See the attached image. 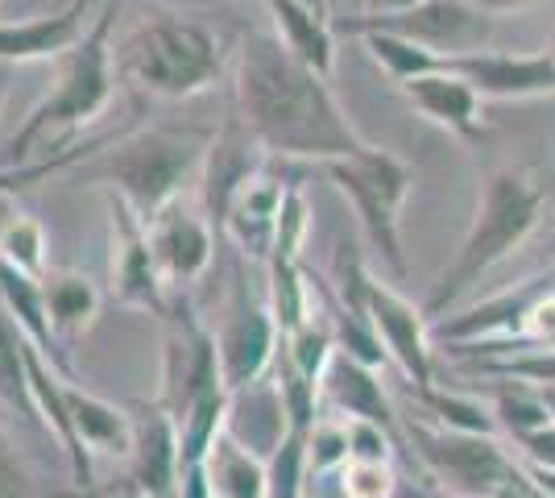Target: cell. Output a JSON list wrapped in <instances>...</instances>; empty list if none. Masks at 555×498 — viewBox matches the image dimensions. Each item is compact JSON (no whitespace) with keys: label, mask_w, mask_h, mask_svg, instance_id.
Masks as SVG:
<instances>
[{"label":"cell","mask_w":555,"mask_h":498,"mask_svg":"<svg viewBox=\"0 0 555 498\" xmlns=\"http://www.w3.org/2000/svg\"><path fill=\"white\" fill-rule=\"evenodd\" d=\"M236 104L241 120L266 154L282 158H352L370 142L352 129L324 75L299 63L278 34H245L236 54Z\"/></svg>","instance_id":"cell-1"},{"label":"cell","mask_w":555,"mask_h":498,"mask_svg":"<svg viewBox=\"0 0 555 498\" xmlns=\"http://www.w3.org/2000/svg\"><path fill=\"white\" fill-rule=\"evenodd\" d=\"M543 200H547V191H543V183H534L531 175H522V170H489L461 254L443 270L440 283L431 286V295L423 304L427 324H436L468 286L481 283V274H489L498 261L509 258L522 241L531 238V229L539 225V213H543Z\"/></svg>","instance_id":"cell-2"},{"label":"cell","mask_w":555,"mask_h":498,"mask_svg":"<svg viewBox=\"0 0 555 498\" xmlns=\"http://www.w3.org/2000/svg\"><path fill=\"white\" fill-rule=\"evenodd\" d=\"M116 75L145 95L186 100L208 92L224 72L220 34L179 13H150L113 50Z\"/></svg>","instance_id":"cell-3"},{"label":"cell","mask_w":555,"mask_h":498,"mask_svg":"<svg viewBox=\"0 0 555 498\" xmlns=\"http://www.w3.org/2000/svg\"><path fill=\"white\" fill-rule=\"evenodd\" d=\"M116 13H120V0H104L100 13L92 17V29L83 34V42L63 54L54 92L25 117L17 138L9 142V166L13 163L25 166V158L38 145L50 150V142L79 133L83 125H92L108 108V100H113V75H116L108 38H113Z\"/></svg>","instance_id":"cell-4"},{"label":"cell","mask_w":555,"mask_h":498,"mask_svg":"<svg viewBox=\"0 0 555 498\" xmlns=\"http://www.w3.org/2000/svg\"><path fill=\"white\" fill-rule=\"evenodd\" d=\"M204 158H208V138L179 129H145L104 150L92 166H83V175L104 179L113 195H120L150 225L166 204L179 200L183 183Z\"/></svg>","instance_id":"cell-5"},{"label":"cell","mask_w":555,"mask_h":498,"mask_svg":"<svg viewBox=\"0 0 555 498\" xmlns=\"http://www.w3.org/2000/svg\"><path fill=\"white\" fill-rule=\"evenodd\" d=\"M327 179L345 191L357 208L361 233L370 238V245L390 261V270L402 279L406 274V254H402V204L411 195L415 170L393 158L390 150H361L352 158H332L320 163Z\"/></svg>","instance_id":"cell-6"},{"label":"cell","mask_w":555,"mask_h":498,"mask_svg":"<svg viewBox=\"0 0 555 498\" xmlns=\"http://www.w3.org/2000/svg\"><path fill=\"white\" fill-rule=\"evenodd\" d=\"M336 29L357 34V38L361 34H398L440 59H461V54L486 50L493 17L468 0H423L402 13H357V17L336 22Z\"/></svg>","instance_id":"cell-7"},{"label":"cell","mask_w":555,"mask_h":498,"mask_svg":"<svg viewBox=\"0 0 555 498\" xmlns=\"http://www.w3.org/2000/svg\"><path fill=\"white\" fill-rule=\"evenodd\" d=\"M216 349H220V374L229 391H245L266 379V370L274 366L282 349V329H278L274 311L270 304L249 295L241 274L232 286V304L216 336Z\"/></svg>","instance_id":"cell-8"},{"label":"cell","mask_w":555,"mask_h":498,"mask_svg":"<svg viewBox=\"0 0 555 498\" xmlns=\"http://www.w3.org/2000/svg\"><path fill=\"white\" fill-rule=\"evenodd\" d=\"M183 445L179 420L158 399L133 407V449L125 457L120 495L129 498H179Z\"/></svg>","instance_id":"cell-9"},{"label":"cell","mask_w":555,"mask_h":498,"mask_svg":"<svg viewBox=\"0 0 555 498\" xmlns=\"http://www.w3.org/2000/svg\"><path fill=\"white\" fill-rule=\"evenodd\" d=\"M220 349H216V332H208L191 311H175L170 332H166V354H163V395L158 404L183 420L186 407L195 404L204 391L220 386Z\"/></svg>","instance_id":"cell-10"},{"label":"cell","mask_w":555,"mask_h":498,"mask_svg":"<svg viewBox=\"0 0 555 498\" xmlns=\"http://www.w3.org/2000/svg\"><path fill=\"white\" fill-rule=\"evenodd\" d=\"M113 208V295L116 304L166 316V279L150 245V229L120 195H108Z\"/></svg>","instance_id":"cell-11"},{"label":"cell","mask_w":555,"mask_h":498,"mask_svg":"<svg viewBox=\"0 0 555 498\" xmlns=\"http://www.w3.org/2000/svg\"><path fill=\"white\" fill-rule=\"evenodd\" d=\"M365 311L382 336L386 354L398 361V370L415 382V391L436 386V361H431V324L423 308H415L406 295H398L390 283H377L370 274L365 283Z\"/></svg>","instance_id":"cell-12"},{"label":"cell","mask_w":555,"mask_h":498,"mask_svg":"<svg viewBox=\"0 0 555 498\" xmlns=\"http://www.w3.org/2000/svg\"><path fill=\"white\" fill-rule=\"evenodd\" d=\"M448 72H456L481 95V100H522V95L555 92V59L552 50L539 54H498V50H477L448 59Z\"/></svg>","instance_id":"cell-13"},{"label":"cell","mask_w":555,"mask_h":498,"mask_svg":"<svg viewBox=\"0 0 555 498\" xmlns=\"http://www.w3.org/2000/svg\"><path fill=\"white\" fill-rule=\"evenodd\" d=\"M145 229H150V245H154V258H158L166 286L195 283L208 270L211 250H216L211 245V225L191 204H183V200L166 204Z\"/></svg>","instance_id":"cell-14"},{"label":"cell","mask_w":555,"mask_h":498,"mask_svg":"<svg viewBox=\"0 0 555 498\" xmlns=\"http://www.w3.org/2000/svg\"><path fill=\"white\" fill-rule=\"evenodd\" d=\"M95 0H70L67 9L47 13V17H29V22H0V63H38V59H63L67 50L83 42V34L92 29Z\"/></svg>","instance_id":"cell-15"},{"label":"cell","mask_w":555,"mask_h":498,"mask_svg":"<svg viewBox=\"0 0 555 498\" xmlns=\"http://www.w3.org/2000/svg\"><path fill=\"white\" fill-rule=\"evenodd\" d=\"M291 432V416H286V399L274 379H261L245 391H232L229 399V424L224 436L245 452H254L257 461H270L274 449Z\"/></svg>","instance_id":"cell-16"},{"label":"cell","mask_w":555,"mask_h":498,"mask_svg":"<svg viewBox=\"0 0 555 498\" xmlns=\"http://www.w3.org/2000/svg\"><path fill=\"white\" fill-rule=\"evenodd\" d=\"M266 170V150L254 133L245 129V120H232L229 129L208 145V183H204V204L216 225H224L229 204L236 191L245 188L254 175Z\"/></svg>","instance_id":"cell-17"},{"label":"cell","mask_w":555,"mask_h":498,"mask_svg":"<svg viewBox=\"0 0 555 498\" xmlns=\"http://www.w3.org/2000/svg\"><path fill=\"white\" fill-rule=\"evenodd\" d=\"M286 191L270 170L254 175L245 188L236 191V200L229 204L224 216V229L229 238L249 254V258H270L278 238V220H282V204H286Z\"/></svg>","instance_id":"cell-18"},{"label":"cell","mask_w":555,"mask_h":498,"mask_svg":"<svg viewBox=\"0 0 555 498\" xmlns=\"http://www.w3.org/2000/svg\"><path fill=\"white\" fill-rule=\"evenodd\" d=\"M402 95L415 104L427 120H436L440 129L456 133L464 142L481 138V95L473 92L456 72H436L402 84Z\"/></svg>","instance_id":"cell-19"},{"label":"cell","mask_w":555,"mask_h":498,"mask_svg":"<svg viewBox=\"0 0 555 498\" xmlns=\"http://www.w3.org/2000/svg\"><path fill=\"white\" fill-rule=\"evenodd\" d=\"M0 304L17 320V329L25 332V341L47 357L54 370H63L70 379V361H67V354H63V345H59V332L50 324L47 286H42V279H34V274H25L17 266H4V261H0Z\"/></svg>","instance_id":"cell-20"},{"label":"cell","mask_w":555,"mask_h":498,"mask_svg":"<svg viewBox=\"0 0 555 498\" xmlns=\"http://www.w3.org/2000/svg\"><path fill=\"white\" fill-rule=\"evenodd\" d=\"M67 411L75 436H79V445L88 449L92 461L95 457H120V461L129 457V449H133V411L108 404L92 391L75 386V382H67Z\"/></svg>","instance_id":"cell-21"},{"label":"cell","mask_w":555,"mask_h":498,"mask_svg":"<svg viewBox=\"0 0 555 498\" xmlns=\"http://www.w3.org/2000/svg\"><path fill=\"white\" fill-rule=\"evenodd\" d=\"M266 4H270V17H274L278 38L286 42V50L315 75L332 79L336 34H332V22L320 13V4H311V0H266Z\"/></svg>","instance_id":"cell-22"},{"label":"cell","mask_w":555,"mask_h":498,"mask_svg":"<svg viewBox=\"0 0 555 498\" xmlns=\"http://www.w3.org/2000/svg\"><path fill=\"white\" fill-rule=\"evenodd\" d=\"M320 391H324L327 404L336 407L345 420H370V424H382V427H390V432L398 427V416H393L390 399H386V391H382V382H377V370L352 361V357H345V354L332 357Z\"/></svg>","instance_id":"cell-23"},{"label":"cell","mask_w":555,"mask_h":498,"mask_svg":"<svg viewBox=\"0 0 555 498\" xmlns=\"http://www.w3.org/2000/svg\"><path fill=\"white\" fill-rule=\"evenodd\" d=\"M0 407L22 416L25 424L42 427L34 391H29V341L17 329V320L4 311V304H0Z\"/></svg>","instance_id":"cell-24"},{"label":"cell","mask_w":555,"mask_h":498,"mask_svg":"<svg viewBox=\"0 0 555 498\" xmlns=\"http://www.w3.org/2000/svg\"><path fill=\"white\" fill-rule=\"evenodd\" d=\"M47 286V311L50 324L59 336H75V332L92 329L95 316H100V291L88 274H50L42 279Z\"/></svg>","instance_id":"cell-25"},{"label":"cell","mask_w":555,"mask_h":498,"mask_svg":"<svg viewBox=\"0 0 555 498\" xmlns=\"http://www.w3.org/2000/svg\"><path fill=\"white\" fill-rule=\"evenodd\" d=\"M208 474L216 498H266V461H257L254 452L232 445L229 436L216 440V449L208 457Z\"/></svg>","instance_id":"cell-26"},{"label":"cell","mask_w":555,"mask_h":498,"mask_svg":"<svg viewBox=\"0 0 555 498\" xmlns=\"http://www.w3.org/2000/svg\"><path fill=\"white\" fill-rule=\"evenodd\" d=\"M361 42H365V50L390 72V79L398 88L411 84V79H423V75L448 72V59L415 47V42H406V38H398V34H361Z\"/></svg>","instance_id":"cell-27"},{"label":"cell","mask_w":555,"mask_h":498,"mask_svg":"<svg viewBox=\"0 0 555 498\" xmlns=\"http://www.w3.org/2000/svg\"><path fill=\"white\" fill-rule=\"evenodd\" d=\"M13 204V200H9ZM0 261L4 266H17L25 274H42V266H47V233H42V225L34 220L29 213L22 208H9V213L0 216Z\"/></svg>","instance_id":"cell-28"},{"label":"cell","mask_w":555,"mask_h":498,"mask_svg":"<svg viewBox=\"0 0 555 498\" xmlns=\"http://www.w3.org/2000/svg\"><path fill=\"white\" fill-rule=\"evenodd\" d=\"M493 420L506 427L514 440H522V436H531V432L552 424V411H547V404L539 399L534 386L506 379L498 391H493Z\"/></svg>","instance_id":"cell-29"},{"label":"cell","mask_w":555,"mask_h":498,"mask_svg":"<svg viewBox=\"0 0 555 498\" xmlns=\"http://www.w3.org/2000/svg\"><path fill=\"white\" fill-rule=\"evenodd\" d=\"M307 436L311 432H286V440L266 461V498H302L307 495Z\"/></svg>","instance_id":"cell-30"},{"label":"cell","mask_w":555,"mask_h":498,"mask_svg":"<svg viewBox=\"0 0 555 498\" xmlns=\"http://www.w3.org/2000/svg\"><path fill=\"white\" fill-rule=\"evenodd\" d=\"M418 404L427 407V416L440 427H452V432H473V436H493L498 420L489 416L477 399H464V395H452V391H440V386H427L418 391Z\"/></svg>","instance_id":"cell-31"},{"label":"cell","mask_w":555,"mask_h":498,"mask_svg":"<svg viewBox=\"0 0 555 498\" xmlns=\"http://www.w3.org/2000/svg\"><path fill=\"white\" fill-rule=\"evenodd\" d=\"M348 465V424L320 416V424L307 436V482L336 477Z\"/></svg>","instance_id":"cell-32"},{"label":"cell","mask_w":555,"mask_h":498,"mask_svg":"<svg viewBox=\"0 0 555 498\" xmlns=\"http://www.w3.org/2000/svg\"><path fill=\"white\" fill-rule=\"evenodd\" d=\"M332 482H336V498H393L402 486L393 461H348Z\"/></svg>","instance_id":"cell-33"},{"label":"cell","mask_w":555,"mask_h":498,"mask_svg":"<svg viewBox=\"0 0 555 498\" xmlns=\"http://www.w3.org/2000/svg\"><path fill=\"white\" fill-rule=\"evenodd\" d=\"M0 498H92V495H47V490H38V482L29 477V470H25L17 449H13V440L0 427Z\"/></svg>","instance_id":"cell-34"},{"label":"cell","mask_w":555,"mask_h":498,"mask_svg":"<svg viewBox=\"0 0 555 498\" xmlns=\"http://www.w3.org/2000/svg\"><path fill=\"white\" fill-rule=\"evenodd\" d=\"M348 424V461H393V432L370 420H345Z\"/></svg>","instance_id":"cell-35"},{"label":"cell","mask_w":555,"mask_h":498,"mask_svg":"<svg viewBox=\"0 0 555 498\" xmlns=\"http://www.w3.org/2000/svg\"><path fill=\"white\" fill-rule=\"evenodd\" d=\"M518 449H522V457H527L531 465L552 470L555 474V424L539 427V432H531V436H522V440H518Z\"/></svg>","instance_id":"cell-36"},{"label":"cell","mask_w":555,"mask_h":498,"mask_svg":"<svg viewBox=\"0 0 555 498\" xmlns=\"http://www.w3.org/2000/svg\"><path fill=\"white\" fill-rule=\"evenodd\" d=\"M179 498H216L208 461H204V465H186L183 477H179Z\"/></svg>","instance_id":"cell-37"},{"label":"cell","mask_w":555,"mask_h":498,"mask_svg":"<svg viewBox=\"0 0 555 498\" xmlns=\"http://www.w3.org/2000/svg\"><path fill=\"white\" fill-rule=\"evenodd\" d=\"M393 498H448V490H440L436 477H431V482H402Z\"/></svg>","instance_id":"cell-38"},{"label":"cell","mask_w":555,"mask_h":498,"mask_svg":"<svg viewBox=\"0 0 555 498\" xmlns=\"http://www.w3.org/2000/svg\"><path fill=\"white\" fill-rule=\"evenodd\" d=\"M415 4H423V0H361V13H402Z\"/></svg>","instance_id":"cell-39"},{"label":"cell","mask_w":555,"mask_h":498,"mask_svg":"<svg viewBox=\"0 0 555 498\" xmlns=\"http://www.w3.org/2000/svg\"><path fill=\"white\" fill-rule=\"evenodd\" d=\"M468 4H477V9H486V13H506V9H522V4H531V0H468Z\"/></svg>","instance_id":"cell-40"},{"label":"cell","mask_w":555,"mask_h":498,"mask_svg":"<svg viewBox=\"0 0 555 498\" xmlns=\"http://www.w3.org/2000/svg\"><path fill=\"white\" fill-rule=\"evenodd\" d=\"M539 391V399L547 404V411H552V424H555V386H534Z\"/></svg>","instance_id":"cell-41"},{"label":"cell","mask_w":555,"mask_h":498,"mask_svg":"<svg viewBox=\"0 0 555 498\" xmlns=\"http://www.w3.org/2000/svg\"><path fill=\"white\" fill-rule=\"evenodd\" d=\"M4 79H9V67L0 63V100H4Z\"/></svg>","instance_id":"cell-42"},{"label":"cell","mask_w":555,"mask_h":498,"mask_svg":"<svg viewBox=\"0 0 555 498\" xmlns=\"http://www.w3.org/2000/svg\"><path fill=\"white\" fill-rule=\"evenodd\" d=\"M552 59H555V38H552Z\"/></svg>","instance_id":"cell-43"},{"label":"cell","mask_w":555,"mask_h":498,"mask_svg":"<svg viewBox=\"0 0 555 498\" xmlns=\"http://www.w3.org/2000/svg\"><path fill=\"white\" fill-rule=\"evenodd\" d=\"M357 4H361V0H357Z\"/></svg>","instance_id":"cell-44"}]
</instances>
